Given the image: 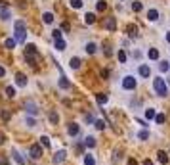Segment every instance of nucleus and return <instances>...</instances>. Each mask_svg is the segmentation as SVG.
Masks as SVG:
<instances>
[{
    "label": "nucleus",
    "instance_id": "49530a36",
    "mask_svg": "<svg viewBox=\"0 0 170 165\" xmlns=\"http://www.w3.org/2000/svg\"><path fill=\"white\" fill-rule=\"evenodd\" d=\"M0 10H8V2H4V0H2V2H0Z\"/></svg>",
    "mask_w": 170,
    "mask_h": 165
},
{
    "label": "nucleus",
    "instance_id": "bb28decb",
    "mask_svg": "<svg viewBox=\"0 0 170 165\" xmlns=\"http://www.w3.org/2000/svg\"><path fill=\"white\" fill-rule=\"evenodd\" d=\"M132 10H134V12H142V10H143V4L140 2V0H136V2H132Z\"/></svg>",
    "mask_w": 170,
    "mask_h": 165
},
{
    "label": "nucleus",
    "instance_id": "a211bd4d",
    "mask_svg": "<svg viewBox=\"0 0 170 165\" xmlns=\"http://www.w3.org/2000/svg\"><path fill=\"white\" fill-rule=\"evenodd\" d=\"M12 156H14V159H15V161H17L19 165H25V159H23V158H21V156H19V152H17L15 148L12 150Z\"/></svg>",
    "mask_w": 170,
    "mask_h": 165
},
{
    "label": "nucleus",
    "instance_id": "f704fd0d",
    "mask_svg": "<svg viewBox=\"0 0 170 165\" xmlns=\"http://www.w3.org/2000/svg\"><path fill=\"white\" fill-rule=\"evenodd\" d=\"M6 96L8 98H14L15 96V89H14V86H6Z\"/></svg>",
    "mask_w": 170,
    "mask_h": 165
},
{
    "label": "nucleus",
    "instance_id": "c03bdc74",
    "mask_svg": "<svg viewBox=\"0 0 170 165\" xmlns=\"http://www.w3.org/2000/svg\"><path fill=\"white\" fill-rule=\"evenodd\" d=\"M0 165H10V159L2 156V158H0Z\"/></svg>",
    "mask_w": 170,
    "mask_h": 165
},
{
    "label": "nucleus",
    "instance_id": "7ed1b4c3",
    "mask_svg": "<svg viewBox=\"0 0 170 165\" xmlns=\"http://www.w3.org/2000/svg\"><path fill=\"white\" fill-rule=\"evenodd\" d=\"M136 86H138V81H136V77L126 75V77L122 79V89H124V90H134Z\"/></svg>",
    "mask_w": 170,
    "mask_h": 165
},
{
    "label": "nucleus",
    "instance_id": "72a5a7b5",
    "mask_svg": "<svg viewBox=\"0 0 170 165\" xmlns=\"http://www.w3.org/2000/svg\"><path fill=\"white\" fill-rule=\"evenodd\" d=\"M117 56H119V62H120V63H124V62H126V58H128L124 50H119V54H117Z\"/></svg>",
    "mask_w": 170,
    "mask_h": 165
},
{
    "label": "nucleus",
    "instance_id": "f257e3e1",
    "mask_svg": "<svg viewBox=\"0 0 170 165\" xmlns=\"http://www.w3.org/2000/svg\"><path fill=\"white\" fill-rule=\"evenodd\" d=\"M14 33H15V40H17V42H25V35H27V25H25V21L17 19L15 23H14Z\"/></svg>",
    "mask_w": 170,
    "mask_h": 165
},
{
    "label": "nucleus",
    "instance_id": "58836bf2",
    "mask_svg": "<svg viewBox=\"0 0 170 165\" xmlns=\"http://www.w3.org/2000/svg\"><path fill=\"white\" fill-rule=\"evenodd\" d=\"M52 37H54V40H59V39H61V31H59V29H54V31H52Z\"/></svg>",
    "mask_w": 170,
    "mask_h": 165
},
{
    "label": "nucleus",
    "instance_id": "de8ad7c7",
    "mask_svg": "<svg viewBox=\"0 0 170 165\" xmlns=\"http://www.w3.org/2000/svg\"><path fill=\"white\" fill-rule=\"evenodd\" d=\"M128 165H138V159H134V158H130V159H128Z\"/></svg>",
    "mask_w": 170,
    "mask_h": 165
},
{
    "label": "nucleus",
    "instance_id": "423d86ee",
    "mask_svg": "<svg viewBox=\"0 0 170 165\" xmlns=\"http://www.w3.org/2000/svg\"><path fill=\"white\" fill-rule=\"evenodd\" d=\"M126 33L130 35V39H136V37H138V33H140V29H138V25L130 23V25H126Z\"/></svg>",
    "mask_w": 170,
    "mask_h": 165
},
{
    "label": "nucleus",
    "instance_id": "0eeeda50",
    "mask_svg": "<svg viewBox=\"0 0 170 165\" xmlns=\"http://www.w3.org/2000/svg\"><path fill=\"white\" fill-rule=\"evenodd\" d=\"M105 29L107 31H117V19L115 17H107V21H105Z\"/></svg>",
    "mask_w": 170,
    "mask_h": 165
},
{
    "label": "nucleus",
    "instance_id": "f8f14e48",
    "mask_svg": "<svg viewBox=\"0 0 170 165\" xmlns=\"http://www.w3.org/2000/svg\"><path fill=\"white\" fill-rule=\"evenodd\" d=\"M15 83H17L19 86H27V77H25L23 73H17V75H15Z\"/></svg>",
    "mask_w": 170,
    "mask_h": 165
},
{
    "label": "nucleus",
    "instance_id": "c9c22d12",
    "mask_svg": "<svg viewBox=\"0 0 170 165\" xmlns=\"http://www.w3.org/2000/svg\"><path fill=\"white\" fill-rule=\"evenodd\" d=\"M159 69H161L163 73L168 71V69H170V63H168V62H161V63H159Z\"/></svg>",
    "mask_w": 170,
    "mask_h": 165
},
{
    "label": "nucleus",
    "instance_id": "cd10ccee",
    "mask_svg": "<svg viewBox=\"0 0 170 165\" xmlns=\"http://www.w3.org/2000/svg\"><path fill=\"white\" fill-rule=\"evenodd\" d=\"M55 48H58L59 52H61V50H65V48H67V44H65V40H63V39H59V40H55Z\"/></svg>",
    "mask_w": 170,
    "mask_h": 165
},
{
    "label": "nucleus",
    "instance_id": "c85d7f7f",
    "mask_svg": "<svg viewBox=\"0 0 170 165\" xmlns=\"http://www.w3.org/2000/svg\"><path fill=\"white\" fill-rule=\"evenodd\" d=\"M96 50H98V46L94 44V42H88V44H86V52L88 54H96Z\"/></svg>",
    "mask_w": 170,
    "mask_h": 165
},
{
    "label": "nucleus",
    "instance_id": "5fc2aeb1",
    "mask_svg": "<svg viewBox=\"0 0 170 165\" xmlns=\"http://www.w3.org/2000/svg\"><path fill=\"white\" fill-rule=\"evenodd\" d=\"M164 39H166V42H170V31L166 33V37H164Z\"/></svg>",
    "mask_w": 170,
    "mask_h": 165
},
{
    "label": "nucleus",
    "instance_id": "412c9836",
    "mask_svg": "<svg viewBox=\"0 0 170 165\" xmlns=\"http://www.w3.org/2000/svg\"><path fill=\"white\" fill-rule=\"evenodd\" d=\"M25 48H27V50H25V54H33V56H38V50H37V46H35V44H27Z\"/></svg>",
    "mask_w": 170,
    "mask_h": 165
},
{
    "label": "nucleus",
    "instance_id": "f3484780",
    "mask_svg": "<svg viewBox=\"0 0 170 165\" xmlns=\"http://www.w3.org/2000/svg\"><path fill=\"white\" fill-rule=\"evenodd\" d=\"M147 19L149 21H157L159 19V10H149V12H147Z\"/></svg>",
    "mask_w": 170,
    "mask_h": 165
},
{
    "label": "nucleus",
    "instance_id": "864d4df0",
    "mask_svg": "<svg viewBox=\"0 0 170 165\" xmlns=\"http://www.w3.org/2000/svg\"><path fill=\"white\" fill-rule=\"evenodd\" d=\"M143 165H153V161H151V159H145V161H143Z\"/></svg>",
    "mask_w": 170,
    "mask_h": 165
},
{
    "label": "nucleus",
    "instance_id": "dca6fc26",
    "mask_svg": "<svg viewBox=\"0 0 170 165\" xmlns=\"http://www.w3.org/2000/svg\"><path fill=\"white\" fill-rule=\"evenodd\" d=\"M84 23H86V25H92V23H96V14L88 12V14L84 16Z\"/></svg>",
    "mask_w": 170,
    "mask_h": 165
},
{
    "label": "nucleus",
    "instance_id": "aec40b11",
    "mask_svg": "<svg viewBox=\"0 0 170 165\" xmlns=\"http://www.w3.org/2000/svg\"><path fill=\"white\" fill-rule=\"evenodd\" d=\"M81 58H71V62H69V65H71V69H78L81 67Z\"/></svg>",
    "mask_w": 170,
    "mask_h": 165
},
{
    "label": "nucleus",
    "instance_id": "4be33fe9",
    "mask_svg": "<svg viewBox=\"0 0 170 165\" xmlns=\"http://www.w3.org/2000/svg\"><path fill=\"white\" fill-rule=\"evenodd\" d=\"M15 42H17L15 39H6V42H4V46H6L8 50H14V48H15Z\"/></svg>",
    "mask_w": 170,
    "mask_h": 165
},
{
    "label": "nucleus",
    "instance_id": "5701e85b",
    "mask_svg": "<svg viewBox=\"0 0 170 165\" xmlns=\"http://www.w3.org/2000/svg\"><path fill=\"white\" fill-rule=\"evenodd\" d=\"M84 146L94 148V146H96V138H94V136H86V138H84Z\"/></svg>",
    "mask_w": 170,
    "mask_h": 165
},
{
    "label": "nucleus",
    "instance_id": "2f4dec72",
    "mask_svg": "<svg viewBox=\"0 0 170 165\" xmlns=\"http://www.w3.org/2000/svg\"><path fill=\"white\" fill-rule=\"evenodd\" d=\"M0 117H2V121H10V117H12V113H10L8 109H2V112H0Z\"/></svg>",
    "mask_w": 170,
    "mask_h": 165
},
{
    "label": "nucleus",
    "instance_id": "4468645a",
    "mask_svg": "<svg viewBox=\"0 0 170 165\" xmlns=\"http://www.w3.org/2000/svg\"><path fill=\"white\" fill-rule=\"evenodd\" d=\"M157 156H159V161H161L163 165L168 163V154H166L164 150H159V152H157Z\"/></svg>",
    "mask_w": 170,
    "mask_h": 165
},
{
    "label": "nucleus",
    "instance_id": "603ef678",
    "mask_svg": "<svg viewBox=\"0 0 170 165\" xmlns=\"http://www.w3.org/2000/svg\"><path fill=\"white\" fill-rule=\"evenodd\" d=\"M4 75H6V69L2 67V65H0V77H4Z\"/></svg>",
    "mask_w": 170,
    "mask_h": 165
},
{
    "label": "nucleus",
    "instance_id": "8fccbe9b",
    "mask_svg": "<svg viewBox=\"0 0 170 165\" xmlns=\"http://www.w3.org/2000/svg\"><path fill=\"white\" fill-rule=\"evenodd\" d=\"M138 125H142V127H147V123H145L143 119H138Z\"/></svg>",
    "mask_w": 170,
    "mask_h": 165
},
{
    "label": "nucleus",
    "instance_id": "ea45409f",
    "mask_svg": "<svg viewBox=\"0 0 170 165\" xmlns=\"http://www.w3.org/2000/svg\"><path fill=\"white\" fill-rule=\"evenodd\" d=\"M164 119H166V117H164L163 113H157V117H155V121H157L159 125H163V123H164Z\"/></svg>",
    "mask_w": 170,
    "mask_h": 165
},
{
    "label": "nucleus",
    "instance_id": "7c9ffc66",
    "mask_svg": "<svg viewBox=\"0 0 170 165\" xmlns=\"http://www.w3.org/2000/svg\"><path fill=\"white\" fill-rule=\"evenodd\" d=\"M153 117H157V113H155V109H153V108H149V109H145V119H153Z\"/></svg>",
    "mask_w": 170,
    "mask_h": 165
},
{
    "label": "nucleus",
    "instance_id": "c756f323",
    "mask_svg": "<svg viewBox=\"0 0 170 165\" xmlns=\"http://www.w3.org/2000/svg\"><path fill=\"white\" fill-rule=\"evenodd\" d=\"M147 56H149L151 60H159V50L157 48H151L149 52H147Z\"/></svg>",
    "mask_w": 170,
    "mask_h": 165
},
{
    "label": "nucleus",
    "instance_id": "6ab92c4d",
    "mask_svg": "<svg viewBox=\"0 0 170 165\" xmlns=\"http://www.w3.org/2000/svg\"><path fill=\"white\" fill-rule=\"evenodd\" d=\"M48 117H50V123H52V125H58V123H59V115L55 113V112H50Z\"/></svg>",
    "mask_w": 170,
    "mask_h": 165
},
{
    "label": "nucleus",
    "instance_id": "79ce46f5",
    "mask_svg": "<svg viewBox=\"0 0 170 165\" xmlns=\"http://www.w3.org/2000/svg\"><path fill=\"white\" fill-rule=\"evenodd\" d=\"M25 123H27V127H35V125H37V121L33 119V117H27V119H25Z\"/></svg>",
    "mask_w": 170,
    "mask_h": 165
},
{
    "label": "nucleus",
    "instance_id": "a18cd8bd",
    "mask_svg": "<svg viewBox=\"0 0 170 165\" xmlns=\"http://www.w3.org/2000/svg\"><path fill=\"white\" fill-rule=\"evenodd\" d=\"M101 77H103V79H107V77H109V71H107V69H101Z\"/></svg>",
    "mask_w": 170,
    "mask_h": 165
},
{
    "label": "nucleus",
    "instance_id": "ddd939ff",
    "mask_svg": "<svg viewBox=\"0 0 170 165\" xmlns=\"http://www.w3.org/2000/svg\"><path fill=\"white\" fill-rule=\"evenodd\" d=\"M65 150H59V152H55V156H54V163H61L63 159H65Z\"/></svg>",
    "mask_w": 170,
    "mask_h": 165
},
{
    "label": "nucleus",
    "instance_id": "39448f33",
    "mask_svg": "<svg viewBox=\"0 0 170 165\" xmlns=\"http://www.w3.org/2000/svg\"><path fill=\"white\" fill-rule=\"evenodd\" d=\"M25 109H27L31 115H37V113H38V106L33 102V100H27V102H25Z\"/></svg>",
    "mask_w": 170,
    "mask_h": 165
},
{
    "label": "nucleus",
    "instance_id": "3c124183",
    "mask_svg": "<svg viewBox=\"0 0 170 165\" xmlns=\"http://www.w3.org/2000/svg\"><path fill=\"white\" fill-rule=\"evenodd\" d=\"M4 140H6V136H4L2 133H0V146H2V144H4Z\"/></svg>",
    "mask_w": 170,
    "mask_h": 165
},
{
    "label": "nucleus",
    "instance_id": "a878e982",
    "mask_svg": "<svg viewBox=\"0 0 170 165\" xmlns=\"http://www.w3.org/2000/svg\"><path fill=\"white\" fill-rule=\"evenodd\" d=\"M147 138H149V131L147 129H143V131L138 133V140H147Z\"/></svg>",
    "mask_w": 170,
    "mask_h": 165
},
{
    "label": "nucleus",
    "instance_id": "e433bc0d",
    "mask_svg": "<svg viewBox=\"0 0 170 165\" xmlns=\"http://www.w3.org/2000/svg\"><path fill=\"white\" fill-rule=\"evenodd\" d=\"M40 146L48 148V146H50V138H48V136H40Z\"/></svg>",
    "mask_w": 170,
    "mask_h": 165
},
{
    "label": "nucleus",
    "instance_id": "20e7f679",
    "mask_svg": "<svg viewBox=\"0 0 170 165\" xmlns=\"http://www.w3.org/2000/svg\"><path fill=\"white\" fill-rule=\"evenodd\" d=\"M29 154H31L33 159H40V158H42V146H40V144H33L31 150H29Z\"/></svg>",
    "mask_w": 170,
    "mask_h": 165
},
{
    "label": "nucleus",
    "instance_id": "a19ab883",
    "mask_svg": "<svg viewBox=\"0 0 170 165\" xmlns=\"http://www.w3.org/2000/svg\"><path fill=\"white\" fill-rule=\"evenodd\" d=\"M96 129H99V131H103V129H105V121H101V119H98V121H96Z\"/></svg>",
    "mask_w": 170,
    "mask_h": 165
},
{
    "label": "nucleus",
    "instance_id": "f03ea898",
    "mask_svg": "<svg viewBox=\"0 0 170 165\" xmlns=\"http://www.w3.org/2000/svg\"><path fill=\"white\" fill-rule=\"evenodd\" d=\"M153 90L159 96H166L168 94V86H166V83H164L163 77H155V79H153Z\"/></svg>",
    "mask_w": 170,
    "mask_h": 165
},
{
    "label": "nucleus",
    "instance_id": "4c0bfd02",
    "mask_svg": "<svg viewBox=\"0 0 170 165\" xmlns=\"http://www.w3.org/2000/svg\"><path fill=\"white\" fill-rule=\"evenodd\" d=\"M0 19H2V21L10 19V12H8V10H2V12H0Z\"/></svg>",
    "mask_w": 170,
    "mask_h": 165
},
{
    "label": "nucleus",
    "instance_id": "6e6552de",
    "mask_svg": "<svg viewBox=\"0 0 170 165\" xmlns=\"http://www.w3.org/2000/svg\"><path fill=\"white\" fill-rule=\"evenodd\" d=\"M67 133H69L71 136H76L78 133H81V127H78L76 123H69V127H67Z\"/></svg>",
    "mask_w": 170,
    "mask_h": 165
},
{
    "label": "nucleus",
    "instance_id": "b1692460",
    "mask_svg": "<svg viewBox=\"0 0 170 165\" xmlns=\"http://www.w3.org/2000/svg\"><path fill=\"white\" fill-rule=\"evenodd\" d=\"M96 8H98V12H105V10H107V2H105V0H98Z\"/></svg>",
    "mask_w": 170,
    "mask_h": 165
},
{
    "label": "nucleus",
    "instance_id": "1a4fd4ad",
    "mask_svg": "<svg viewBox=\"0 0 170 165\" xmlns=\"http://www.w3.org/2000/svg\"><path fill=\"white\" fill-rule=\"evenodd\" d=\"M58 85H59V89H63V90H69L71 89V83L67 81V77H63V75L59 77V83Z\"/></svg>",
    "mask_w": 170,
    "mask_h": 165
},
{
    "label": "nucleus",
    "instance_id": "09e8293b",
    "mask_svg": "<svg viewBox=\"0 0 170 165\" xmlns=\"http://www.w3.org/2000/svg\"><path fill=\"white\" fill-rule=\"evenodd\" d=\"M134 58H136V60H140V58H142V54H140V50H136V52H134Z\"/></svg>",
    "mask_w": 170,
    "mask_h": 165
},
{
    "label": "nucleus",
    "instance_id": "393cba45",
    "mask_svg": "<svg viewBox=\"0 0 170 165\" xmlns=\"http://www.w3.org/2000/svg\"><path fill=\"white\" fill-rule=\"evenodd\" d=\"M69 6L75 10H81L82 8V0H69Z\"/></svg>",
    "mask_w": 170,
    "mask_h": 165
},
{
    "label": "nucleus",
    "instance_id": "2eb2a0df",
    "mask_svg": "<svg viewBox=\"0 0 170 165\" xmlns=\"http://www.w3.org/2000/svg\"><path fill=\"white\" fill-rule=\"evenodd\" d=\"M42 21H44L46 25L54 23V14H52V12H44V14H42Z\"/></svg>",
    "mask_w": 170,
    "mask_h": 165
},
{
    "label": "nucleus",
    "instance_id": "9b49d317",
    "mask_svg": "<svg viewBox=\"0 0 170 165\" xmlns=\"http://www.w3.org/2000/svg\"><path fill=\"white\" fill-rule=\"evenodd\" d=\"M149 75H151V69H149V65H140V77H143V79H147Z\"/></svg>",
    "mask_w": 170,
    "mask_h": 165
},
{
    "label": "nucleus",
    "instance_id": "473e14b6",
    "mask_svg": "<svg viewBox=\"0 0 170 165\" xmlns=\"http://www.w3.org/2000/svg\"><path fill=\"white\" fill-rule=\"evenodd\" d=\"M84 165H96V159L88 154V156H84Z\"/></svg>",
    "mask_w": 170,
    "mask_h": 165
},
{
    "label": "nucleus",
    "instance_id": "9d476101",
    "mask_svg": "<svg viewBox=\"0 0 170 165\" xmlns=\"http://www.w3.org/2000/svg\"><path fill=\"white\" fill-rule=\"evenodd\" d=\"M96 100H98V104H99V106H105V104H107V100H109V96H107V94H103V92H99V94H96Z\"/></svg>",
    "mask_w": 170,
    "mask_h": 165
},
{
    "label": "nucleus",
    "instance_id": "37998d69",
    "mask_svg": "<svg viewBox=\"0 0 170 165\" xmlns=\"http://www.w3.org/2000/svg\"><path fill=\"white\" fill-rule=\"evenodd\" d=\"M103 52H105V56H111V54H113V50H111V46L107 44V42L103 44Z\"/></svg>",
    "mask_w": 170,
    "mask_h": 165
}]
</instances>
